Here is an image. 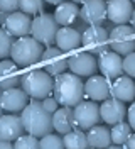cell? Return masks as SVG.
<instances>
[{"mask_svg":"<svg viewBox=\"0 0 135 149\" xmlns=\"http://www.w3.org/2000/svg\"><path fill=\"white\" fill-rule=\"evenodd\" d=\"M54 98L63 107L74 109L78 103L83 102L84 97V83L81 76L74 73H63L54 78Z\"/></svg>","mask_w":135,"mask_h":149,"instance_id":"cell-1","label":"cell"},{"mask_svg":"<svg viewBox=\"0 0 135 149\" xmlns=\"http://www.w3.org/2000/svg\"><path fill=\"white\" fill-rule=\"evenodd\" d=\"M22 122H24V129L27 134L36 136V137H44L47 134H51L53 127V115L42 107V103L32 102L29 103L20 113Z\"/></svg>","mask_w":135,"mask_h":149,"instance_id":"cell-2","label":"cell"},{"mask_svg":"<svg viewBox=\"0 0 135 149\" xmlns=\"http://www.w3.org/2000/svg\"><path fill=\"white\" fill-rule=\"evenodd\" d=\"M22 90L34 100H44L54 90V80L46 70H32L22 76Z\"/></svg>","mask_w":135,"mask_h":149,"instance_id":"cell-3","label":"cell"},{"mask_svg":"<svg viewBox=\"0 0 135 149\" xmlns=\"http://www.w3.org/2000/svg\"><path fill=\"white\" fill-rule=\"evenodd\" d=\"M46 49H42V44L34 39V37L27 36V37H19L14 42L12 47V59L17 63L20 68H27V66L36 65L37 61L42 59Z\"/></svg>","mask_w":135,"mask_h":149,"instance_id":"cell-4","label":"cell"},{"mask_svg":"<svg viewBox=\"0 0 135 149\" xmlns=\"http://www.w3.org/2000/svg\"><path fill=\"white\" fill-rule=\"evenodd\" d=\"M81 42L88 53L100 56L110 47V34L103 26H88L81 34Z\"/></svg>","mask_w":135,"mask_h":149,"instance_id":"cell-5","label":"cell"},{"mask_svg":"<svg viewBox=\"0 0 135 149\" xmlns=\"http://www.w3.org/2000/svg\"><path fill=\"white\" fill-rule=\"evenodd\" d=\"M110 49L120 56L135 53V29L132 26H117L110 32Z\"/></svg>","mask_w":135,"mask_h":149,"instance_id":"cell-6","label":"cell"},{"mask_svg":"<svg viewBox=\"0 0 135 149\" xmlns=\"http://www.w3.org/2000/svg\"><path fill=\"white\" fill-rule=\"evenodd\" d=\"M57 20L54 15L51 14H41L37 15L34 20H32V34L30 36L37 39L41 44H53L56 41V36H57Z\"/></svg>","mask_w":135,"mask_h":149,"instance_id":"cell-7","label":"cell"},{"mask_svg":"<svg viewBox=\"0 0 135 149\" xmlns=\"http://www.w3.org/2000/svg\"><path fill=\"white\" fill-rule=\"evenodd\" d=\"M74 120L78 129H91L95 127L101 119L100 105L93 100H83L74 107Z\"/></svg>","mask_w":135,"mask_h":149,"instance_id":"cell-8","label":"cell"},{"mask_svg":"<svg viewBox=\"0 0 135 149\" xmlns=\"http://www.w3.org/2000/svg\"><path fill=\"white\" fill-rule=\"evenodd\" d=\"M42 66L51 76H59L63 74L68 68H69V58L64 54L63 49H59L57 46L47 47L42 54Z\"/></svg>","mask_w":135,"mask_h":149,"instance_id":"cell-9","label":"cell"},{"mask_svg":"<svg viewBox=\"0 0 135 149\" xmlns=\"http://www.w3.org/2000/svg\"><path fill=\"white\" fill-rule=\"evenodd\" d=\"M108 95H111L110 80L103 74H93L84 83V97L93 102H105Z\"/></svg>","mask_w":135,"mask_h":149,"instance_id":"cell-10","label":"cell"},{"mask_svg":"<svg viewBox=\"0 0 135 149\" xmlns=\"http://www.w3.org/2000/svg\"><path fill=\"white\" fill-rule=\"evenodd\" d=\"M98 68V59L95 54H91L88 51H81V53H74L69 56V70L71 73L78 74V76H93Z\"/></svg>","mask_w":135,"mask_h":149,"instance_id":"cell-11","label":"cell"},{"mask_svg":"<svg viewBox=\"0 0 135 149\" xmlns=\"http://www.w3.org/2000/svg\"><path fill=\"white\" fill-rule=\"evenodd\" d=\"M98 70L108 80H117L123 73V59L115 51H105L98 56Z\"/></svg>","mask_w":135,"mask_h":149,"instance_id":"cell-12","label":"cell"},{"mask_svg":"<svg viewBox=\"0 0 135 149\" xmlns=\"http://www.w3.org/2000/svg\"><path fill=\"white\" fill-rule=\"evenodd\" d=\"M32 20L24 12H12L3 20V29H7L12 36L17 37H27L32 34Z\"/></svg>","mask_w":135,"mask_h":149,"instance_id":"cell-13","label":"cell"},{"mask_svg":"<svg viewBox=\"0 0 135 149\" xmlns=\"http://www.w3.org/2000/svg\"><path fill=\"white\" fill-rule=\"evenodd\" d=\"M134 2L132 0H108L107 3V14L108 20L115 22L117 26H123L130 22L132 14H134Z\"/></svg>","mask_w":135,"mask_h":149,"instance_id":"cell-14","label":"cell"},{"mask_svg":"<svg viewBox=\"0 0 135 149\" xmlns=\"http://www.w3.org/2000/svg\"><path fill=\"white\" fill-rule=\"evenodd\" d=\"M81 19L88 26H101L108 19L105 0H90L81 7Z\"/></svg>","mask_w":135,"mask_h":149,"instance_id":"cell-15","label":"cell"},{"mask_svg":"<svg viewBox=\"0 0 135 149\" xmlns=\"http://www.w3.org/2000/svg\"><path fill=\"white\" fill-rule=\"evenodd\" d=\"M100 112H101V119L110 124V125H115L118 122H123L128 113V109H127L122 100H117V98H108L100 105Z\"/></svg>","mask_w":135,"mask_h":149,"instance_id":"cell-16","label":"cell"},{"mask_svg":"<svg viewBox=\"0 0 135 149\" xmlns=\"http://www.w3.org/2000/svg\"><path fill=\"white\" fill-rule=\"evenodd\" d=\"M24 122L19 115H2L0 119V139L2 141H17L24 136Z\"/></svg>","mask_w":135,"mask_h":149,"instance_id":"cell-17","label":"cell"},{"mask_svg":"<svg viewBox=\"0 0 135 149\" xmlns=\"http://www.w3.org/2000/svg\"><path fill=\"white\" fill-rule=\"evenodd\" d=\"M27 95L24 90L20 88H10V90H3L2 97H0V105L2 109L7 112H22L27 105Z\"/></svg>","mask_w":135,"mask_h":149,"instance_id":"cell-18","label":"cell"},{"mask_svg":"<svg viewBox=\"0 0 135 149\" xmlns=\"http://www.w3.org/2000/svg\"><path fill=\"white\" fill-rule=\"evenodd\" d=\"M19 68L20 66L14 59H2L0 61V86L3 90L15 88L19 81H22Z\"/></svg>","mask_w":135,"mask_h":149,"instance_id":"cell-19","label":"cell"},{"mask_svg":"<svg viewBox=\"0 0 135 149\" xmlns=\"http://www.w3.org/2000/svg\"><path fill=\"white\" fill-rule=\"evenodd\" d=\"M53 127L56 132L66 136L68 132L78 129L76 120H74V109L71 107H59L53 113Z\"/></svg>","mask_w":135,"mask_h":149,"instance_id":"cell-20","label":"cell"},{"mask_svg":"<svg viewBox=\"0 0 135 149\" xmlns=\"http://www.w3.org/2000/svg\"><path fill=\"white\" fill-rule=\"evenodd\" d=\"M111 97L122 102L135 100V83L130 76H120L111 83Z\"/></svg>","mask_w":135,"mask_h":149,"instance_id":"cell-21","label":"cell"},{"mask_svg":"<svg viewBox=\"0 0 135 149\" xmlns=\"http://www.w3.org/2000/svg\"><path fill=\"white\" fill-rule=\"evenodd\" d=\"M83 42H81V34L73 27H59L57 36H56V46L63 49L64 53L68 51H74L78 49Z\"/></svg>","mask_w":135,"mask_h":149,"instance_id":"cell-22","label":"cell"},{"mask_svg":"<svg viewBox=\"0 0 135 149\" xmlns=\"http://www.w3.org/2000/svg\"><path fill=\"white\" fill-rule=\"evenodd\" d=\"M80 15L81 10L78 7V3H74V2H63L61 5L56 7V12H54V17L61 27H69L73 22L78 20Z\"/></svg>","mask_w":135,"mask_h":149,"instance_id":"cell-23","label":"cell"},{"mask_svg":"<svg viewBox=\"0 0 135 149\" xmlns=\"http://www.w3.org/2000/svg\"><path fill=\"white\" fill-rule=\"evenodd\" d=\"M88 142H90V148L95 149H108L113 141H111V132L107 127H101V125H95L88 130Z\"/></svg>","mask_w":135,"mask_h":149,"instance_id":"cell-24","label":"cell"},{"mask_svg":"<svg viewBox=\"0 0 135 149\" xmlns=\"http://www.w3.org/2000/svg\"><path fill=\"white\" fill-rule=\"evenodd\" d=\"M64 146L66 149H88V136L83 132V129H74L64 136Z\"/></svg>","mask_w":135,"mask_h":149,"instance_id":"cell-25","label":"cell"},{"mask_svg":"<svg viewBox=\"0 0 135 149\" xmlns=\"http://www.w3.org/2000/svg\"><path fill=\"white\" fill-rule=\"evenodd\" d=\"M132 130L134 129H132V125L128 122H118V124H115L110 129L113 144H127L128 137L132 136Z\"/></svg>","mask_w":135,"mask_h":149,"instance_id":"cell-26","label":"cell"},{"mask_svg":"<svg viewBox=\"0 0 135 149\" xmlns=\"http://www.w3.org/2000/svg\"><path fill=\"white\" fill-rule=\"evenodd\" d=\"M12 47H14V36L7 29L2 27V31H0V56H2V59H7V56L12 54Z\"/></svg>","mask_w":135,"mask_h":149,"instance_id":"cell-27","label":"cell"},{"mask_svg":"<svg viewBox=\"0 0 135 149\" xmlns=\"http://www.w3.org/2000/svg\"><path fill=\"white\" fill-rule=\"evenodd\" d=\"M44 9V0H20V12L27 15H41Z\"/></svg>","mask_w":135,"mask_h":149,"instance_id":"cell-28","label":"cell"},{"mask_svg":"<svg viewBox=\"0 0 135 149\" xmlns=\"http://www.w3.org/2000/svg\"><path fill=\"white\" fill-rule=\"evenodd\" d=\"M14 146H15V149H41V141L36 136L26 134V136H20L14 142Z\"/></svg>","mask_w":135,"mask_h":149,"instance_id":"cell-29","label":"cell"},{"mask_svg":"<svg viewBox=\"0 0 135 149\" xmlns=\"http://www.w3.org/2000/svg\"><path fill=\"white\" fill-rule=\"evenodd\" d=\"M41 149H66L64 139H61L56 134H47L41 137Z\"/></svg>","mask_w":135,"mask_h":149,"instance_id":"cell-30","label":"cell"},{"mask_svg":"<svg viewBox=\"0 0 135 149\" xmlns=\"http://www.w3.org/2000/svg\"><path fill=\"white\" fill-rule=\"evenodd\" d=\"M123 73L130 78H135V53H130L123 58Z\"/></svg>","mask_w":135,"mask_h":149,"instance_id":"cell-31","label":"cell"},{"mask_svg":"<svg viewBox=\"0 0 135 149\" xmlns=\"http://www.w3.org/2000/svg\"><path fill=\"white\" fill-rule=\"evenodd\" d=\"M20 9V0H0V10L5 14H12Z\"/></svg>","mask_w":135,"mask_h":149,"instance_id":"cell-32","label":"cell"},{"mask_svg":"<svg viewBox=\"0 0 135 149\" xmlns=\"http://www.w3.org/2000/svg\"><path fill=\"white\" fill-rule=\"evenodd\" d=\"M41 103H42V107H44L49 113H54V112L59 109V102H57L54 97H47V98H44Z\"/></svg>","mask_w":135,"mask_h":149,"instance_id":"cell-33","label":"cell"},{"mask_svg":"<svg viewBox=\"0 0 135 149\" xmlns=\"http://www.w3.org/2000/svg\"><path fill=\"white\" fill-rule=\"evenodd\" d=\"M127 119H128V124L132 125V129L135 130V102L128 107V113H127Z\"/></svg>","mask_w":135,"mask_h":149,"instance_id":"cell-34","label":"cell"},{"mask_svg":"<svg viewBox=\"0 0 135 149\" xmlns=\"http://www.w3.org/2000/svg\"><path fill=\"white\" fill-rule=\"evenodd\" d=\"M125 146H127V149H135V132H132V136L128 137Z\"/></svg>","mask_w":135,"mask_h":149,"instance_id":"cell-35","label":"cell"},{"mask_svg":"<svg viewBox=\"0 0 135 149\" xmlns=\"http://www.w3.org/2000/svg\"><path fill=\"white\" fill-rule=\"evenodd\" d=\"M0 149H15V146L10 141H2L0 142Z\"/></svg>","mask_w":135,"mask_h":149,"instance_id":"cell-36","label":"cell"},{"mask_svg":"<svg viewBox=\"0 0 135 149\" xmlns=\"http://www.w3.org/2000/svg\"><path fill=\"white\" fill-rule=\"evenodd\" d=\"M108 149H127V146L125 144H111Z\"/></svg>","mask_w":135,"mask_h":149,"instance_id":"cell-37","label":"cell"},{"mask_svg":"<svg viewBox=\"0 0 135 149\" xmlns=\"http://www.w3.org/2000/svg\"><path fill=\"white\" fill-rule=\"evenodd\" d=\"M44 2H47V3H51V5H61L64 0H44Z\"/></svg>","mask_w":135,"mask_h":149,"instance_id":"cell-38","label":"cell"},{"mask_svg":"<svg viewBox=\"0 0 135 149\" xmlns=\"http://www.w3.org/2000/svg\"><path fill=\"white\" fill-rule=\"evenodd\" d=\"M130 26L135 29V10H134V14H132V19H130Z\"/></svg>","mask_w":135,"mask_h":149,"instance_id":"cell-39","label":"cell"},{"mask_svg":"<svg viewBox=\"0 0 135 149\" xmlns=\"http://www.w3.org/2000/svg\"><path fill=\"white\" fill-rule=\"evenodd\" d=\"M74 3H86V2H90V0H71Z\"/></svg>","mask_w":135,"mask_h":149,"instance_id":"cell-40","label":"cell"},{"mask_svg":"<svg viewBox=\"0 0 135 149\" xmlns=\"http://www.w3.org/2000/svg\"><path fill=\"white\" fill-rule=\"evenodd\" d=\"M88 149H95V148H88Z\"/></svg>","mask_w":135,"mask_h":149,"instance_id":"cell-41","label":"cell"},{"mask_svg":"<svg viewBox=\"0 0 135 149\" xmlns=\"http://www.w3.org/2000/svg\"><path fill=\"white\" fill-rule=\"evenodd\" d=\"M132 2H134V3H135V0H132Z\"/></svg>","mask_w":135,"mask_h":149,"instance_id":"cell-42","label":"cell"}]
</instances>
